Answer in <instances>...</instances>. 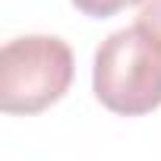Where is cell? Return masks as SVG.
Returning a JSON list of instances; mask_svg holds the SVG:
<instances>
[{
  "mask_svg": "<svg viewBox=\"0 0 161 161\" xmlns=\"http://www.w3.org/2000/svg\"><path fill=\"white\" fill-rule=\"evenodd\" d=\"M95 98L123 117L148 114L161 104V38L145 25L111 32L95 51Z\"/></svg>",
  "mask_w": 161,
  "mask_h": 161,
  "instance_id": "cell-1",
  "label": "cell"
},
{
  "mask_svg": "<svg viewBox=\"0 0 161 161\" xmlns=\"http://www.w3.org/2000/svg\"><path fill=\"white\" fill-rule=\"evenodd\" d=\"M73 82V51L57 35H22L0 51V108L38 114L60 101Z\"/></svg>",
  "mask_w": 161,
  "mask_h": 161,
  "instance_id": "cell-2",
  "label": "cell"
},
{
  "mask_svg": "<svg viewBox=\"0 0 161 161\" xmlns=\"http://www.w3.org/2000/svg\"><path fill=\"white\" fill-rule=\"evenodd\" d=\"M133 3H142V0H73V7L92 19H108V16H114Z\"/></svg>",
  "mask_w": 161,
  "mask_h": 161,
  "instance_id": "cell-3",
  "label": "cell"
},
{
  "mask_svg": "<svg viewBox=\"0 0 161 161\" xmlns=\"http://www.w3.org/2000/svg\"><path fill=\"white\" fill-rule=\"evenodd\" d=\"M139 25L152 29L158 38H161V0H142L139 3Z\"/></svg>",
  "mask_w": 161,
  "mask_h": 161,
  "instance_id": "cell-4",
  "label": "cell"
}]
</instances>
